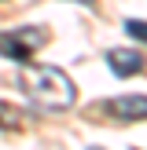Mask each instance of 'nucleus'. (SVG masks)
I'll return each instance as SVG.
<instances>
[{
	"label": "nucleus",
	"instance_id": "nucleus-1",
	"mask_svg": "<svg viewBox=\"0 0 147 150\" xmlns=\"http://www.w3.org/2000/svg\"><path fill=\"white\" fill-rule=\"evenodd\" d=\"M19 84L41 110H70L77 103V84L59 66H26L19 73Z\"/></svg>",
	"mask_w": 147,
	"mask_h": 150
},
{
	"label": "nucleus",
	"instance_id": "nucleus-2",
	"mask_svg": "<svg viewBox=\"0 0 147 150\" xmlns=\"http://www.w3.org/2000/svg\"><path fill=\"white\" fill-rule=\"evenodd\" d=\"M41 44H48V29H11V33H0V51H4L7 59H15V62H26L29 55H33Z\"/></svg>",
	"mask_w": 147,
	"mask_h": 150
},
{
	"label": "nucleus",
	"instance_id": "nucleus-3",
	"mask_svg": "<svg viewBox=\"0 0 147 150\" xmlns=\"http://www.w3.org/2000/svg\"><path fill=\"white\" fill-rule=\"evenodd\" d=\"M99 110L114 121H140L147 117V95H118V99H107Z\"/></svg>",
	"mask_w": 147,
	"mask_h": 150
},
{
	"label": "nucleus",
	"instance_id": "nucleus-4",
	"mask_svg": "<svg viewBox=\"0 0 147 150\" xmlns=\"http://www.w3.org/2000/svg\"><path fill=\"white\" fill-rule=\"evenodd\" d=\"M107 62L118 77H132V73H143V55H136L132 48H110Z\"/></svg>",
	"mask_w": 147,
	"mask_h": 150
},
{
	"label": "nucleus",
	"instance_id": "nucleus-5",
	"mask_svg": "<svg viewBox=\"0 0 147 150\" xmlns=\"http://www.w3.org/2000/svg\"><path fill=\"white\" fill-rule=\"evenodd\" d=\"M22 110L11 106V103H0V128H22Z\"/></svg>",
	"mask_w": 147,
	"mask_h": 150
},
{
	"label": "nucleus",
	"instance_id": "nucleus-6",
	"mask_svg": "<svg viewBox=\"0 0 147 150\" xmlns=\"http://www.w3.org/2000/svg\"><path fill=\"white\" fill-rule=\"evenodd\" d=\"M125 33H129L132 40L147 44V22H140V18H129V22H125Z\"/></svg>",
	"mask_w": 147,
	"mask_h": 150
},
{
	"label": "nucleus",
	"instance_id": "nucleus-7",
	"mask_svg": "<svg viewBox=\"0 0 147 150\" xmlns=\"http://www.w3.org/2000/svg\"><path fill=\"white\" fill-rule=\"evenodd\" d=\"M74 4H88V7H92V4H96V0H74Z\"/></svg>",
	"mask_w": 147,
	"mask_h": 150
}]
</instances>
